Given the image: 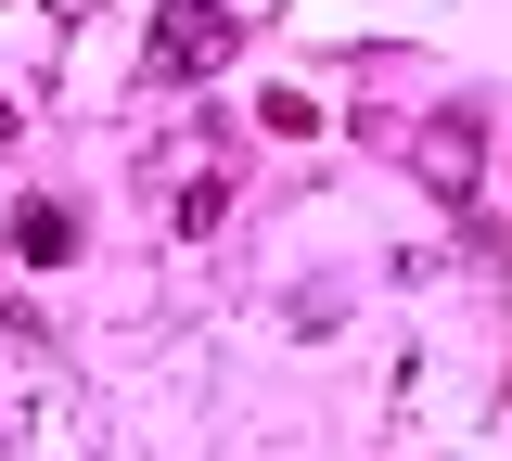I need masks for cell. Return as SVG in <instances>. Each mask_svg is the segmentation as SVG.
<instances>
[{
    "label": "cell",
    "instance_id": "obj_4",
    "mask_svg": "<svg viewBox=\"0 0 512 461\" xmlns=\"http://www.w3.org/2000/svg\"><path fill=\"white\" fill-rule=\"evenodd\" d=\"M0 141H13V90H0Z\"/></svg>",
    "mask_w": 512,
    "mask_h": 461
},
{
    "label": "cell",
    "instance_id": "obj_3",
    "mask_svg": "<svg viewBox=\"0 0 512 461\" xmlns=\"http://www.w3.org/2000/svg\"><path fill=\"white\" fill-rule=\"evenodd\" d=\"M13 244H26L39 269H64V257H77V218H64V205H26V218H13Z\"/></svg>",
    "mask_w": 512,
    "mask_h": 461
},
{
    "label": "cell",
    "instance_id": "obj_1",
    "mask_svg": "<svg viewBox=\"0 0 512 461\" xmlns=\"http://www.w3.org/2000/svg\"><path fill=\"white\" fill-rule=\"evenodd\" d=\"M231 39H244L231 0H167L154 13V90H192L205 65H231Z\"/></svg>",
    "mask_w": 512,
    "mask_h": 461
},
{
    "label": "cell",
    "instance_id": "obj_2",
    "mask_svg": "<svg viewBox=\"0 0 512 461\" xmlns=\"http://www.w3.org/2000/svg\"><path fill=\"white\" fill-rule=\"evenodd\" d=\"M410 167H423L448 205H474V167H487V116H474V103H436V116L410 129Z\"/></svg>",
    "mask_w": 512,
    "mask_h": 461
}]
</instances>
